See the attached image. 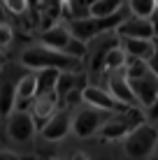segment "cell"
I'll return each instance as SVG.
<instances>
[{"label": "cell", "instance_id": "1", "mask_svg": "<svg viewBox=\"0 0 158 160\" xmlns=\"http://www.w3.org/2000/svg\"><path fill=\"white\" fill-rule=\"evenodd\" d=\"M19 63L28 70H42V68H56V70H81L84 60L72 58L63 51L49 49L44 44H35V47H26L19 56Z\"/></svg>", "mask_w": 158, "mask_h": 160}, {"label": "cell", "instance_id": "2", "mask_svg": "<svg viewBox=\"0 0 158 160\" xmlns=\"http://www.w3.org/2000/svg\"><path fill=\"white\" fill-rule=\"evenodd\" d=\"M123 139V156L130 160H149L156 158V146H158V130L154 123L142 121V123L133 125Z\"/></svg>", "mask_w": 158, "mask_h": 160}, {"label": "cell", "instance_id": "3", "mask_svg": "<svg viewBox=\"0 0 158 160\" xmlns=\"http://www.w3.org/2000/svg\"><path fill=\"white\" fill-rule=\"evenodd\" d=\"M5 135H7L9 142L23 146L30 144L37 135V123L33 118V114L28 109H12V112L5 116Z\"/></svg>", "mask_w": 158, "mask_h": 160}, {"label": "cell", "instance_id": "4", "mask_svg": "<svg viewBox=\"0 0 158 160\" xmlns=\"http://www.w3.org/2000/svg\"><path fill=\"white\" fill-rule=\"evenodd\" d=\"M110 114H114V112H105V109L91 107V104L84 102L77 112L72 114V125H70V132H74L79 139H91V137H95L98 128L102 125V121L110 116Z\"/></svg>", "mask_w": 158, "mask_h": 160}, {"label": "cell", "instance_id": "5", "mask_svg": "<svg viewBox=\"0 0 158 160\" xmlns=\"http://www.w3.org/2000/svg\"><path fill=\"white\" fill-rule=\"evenodd\" d=\"M130 81V91L135 95V102L137 107H142L144 112H151L156 107V100H158V77H156V70H149L144 72L142 77H135V79H128Z\"/></svg>", "mask_w": 158, "mask_h": 160}, {"label": "cell", "instance_id": "6", "mask_svg": "<svg viewBox=\"0 0 158 160\" xmlns=\"http://www.w3.org/2000/svg\"><path fill=\"white\" fill-rule=\"evenodd\" d=\"M70 125H72V112L65 104H58L56 112L42 123L40 135H42L44 142H54L56 144V142H61L70 135Z\"/></svg>", "mask_w": 158, "mask_h": 160}, {"label": "cell", "instance_id": "7", "mask_svg": "<svg viewBox=\"0 0 158 160\" xmlns=\"http://www.w3.org/2000/svg\"><path fill=\"white\" fill-rule=\"evenodd\" d=\"M119 37H137V40H154L156 37V26L151 19H142V16H123L114 28Z\"/></svg>", "mask_w": 158, "mask_h": 160}, {"label": "cell", "instance_id": "8", "mask_svg": "<svg viewBox=\"0 0 158 160\" xmlns=\"http://www.w3.org/2000/svg\"><path fill=\"white\" fill-rule=\"evenodd\" d=\"M107 74H110V79H107V91H110V95L121 104V107H137L135 95H133V91H130V81H128V77L123 74V68L114 70V72H107Z\"/></svg>", "mask_w": 158, "mask_h": 160}, {"label": "cell", "instance_id": "9", "mask_svg": "<svg viewBox=\"0 0 158 160\" xmlns=\"http://www.w3.org/2000/svg\"><path fill=\"white\" fill-rule=\"evenodd\" d=\"M79 98H81V102L91 104V107H98V109H105V112L116 114V112H121V109H126L110 95L107 88H100V86H84L79 91Z\"/></svg>", "mask_w": 158, "mask_h": 160}, {"label": "cell", "instance_id": "10", "mask_svg": "<svg viewBox=\"0 0 158 160\" xmlns=\"http://www.w3.org/2000/svg\"><path fill=\"white\" fill-rule=\"evenodd\" d=\"M70 40H72V32H70L65 21H58V23L40 30V44H44L49 49H56V51H63V53H65V47H68Z\"/></svg>", "mask_w": 158, "mask_h": 160}, {"label": "cell", "instance_id": "11", "mask_svg": "<svg viewBox=\"0 0 158 160\" xmlns=\"http://www.w3.org/2000/svg\"><path fill=\"white\" fill-rule=\"evenodd\" d=\"M58 104H61V100H58L56 91H49V93H37L30 100L28 107H30V114H33V118H35V123H44V121L56 112Z\"/></svg>", "mask_w": 158, "mask_h": 160}, {"label": "cell", "instance_id": "12", "mask_svg": "<svg viewBox=\"0 0 158 160\" xmlns=\"http://www.w3.org/2000/svg\"><path fill=\"white\" fill-rule=\"evenodd\" d=\"M121 49L128 58H144L154 65L156 42L154 40H137V37H121Z\"/></svg>", "mask_w": 158, "mask_h": 160}, {"label": "cell", "instance_id": "13", "mask_svg": "<svg viewBox=\"0 0 158 160\" xmlns=\"http://www.w3.org/2000/svg\"><path fill=\"white\" fill-rule=\"evenodd\" d=\"M126 51L121 49V44H110L105 49V56H102V72H114V70H121L126 65Z\"/></svg>", "mask_w": 158, "mask_h": 160}, {"label": "cell", "instance_id": "14", "mask_svg": "<svg viewBox=\"0 0 158 160\" xmlns=\"http://www.w3.org/2000/svg\"><path fill=\"white\" fill-rule=\"evenodd\" d=\"M58 72H61V70H56V68L35 70V95H37V93H49V91H54L56 79H58Z\"/></svg>", "mask_w": 158, "mask_h": 160}, {"label": "cell", "instance_id": "15", "mask_svg": "<svg viewBox=\"0 0 158 160\" xmlns=\"http://www.w3.org/2000/svg\"><path fill=\"white\" fill-rule=\"evenodd\" d=\"M123 2L126 0H93L89 7V16H110L119 9H123Z\"/></svg>", "mask_w": 158, "mask_h": 160}, {"label": "cell", "instance_id": "16", "mask_svg": "<svg viewBox=\"0 0 158 160\" xmlns=\"http://www.w3.org/2000/svg\"><path fill=\"white\" fill-rule=\"evenodd\" d=\"M158 0H128V9L133 16H142V19H154Z\"/></svg>", "mask_w": 158, "mask_h": 160}, {"label": "cell", "instance_id": "17", "mask_svg": "<svg viewBox=\"0 0 158 160\" xmlns=\"http://www.w3.org/2000/svg\"><path fill=\"white\" fill-rule=\"evenodd\" d=\"M16 98H14V84H0V116H7L14 109Z\"/></svg>", "mask_w": 158, "mask_h": 160}, {"label": "cell", "instance_id": "18", "mask_svg": "<svg viewBox=\"0 0 158 160\" xmlns=\"http://www.w3.org/2000/svg\"><path fill=\"white\" fill-rule=\"evenodd\" d=\"M0 5H3V9L7 14H14V16H23L28 12V0H0Z\"/></svg>", "mask_w": 158, "mask_h": 160}, {"label": "cell", "instance_id": "19", "mask_svg": "<svg viewBox=\"0 0 158 160\" xmlns=\"http://www.w3.org/2000/svg\"><path fill=\"white\" fill-rule=\"evenodd\" d=\"M14 40V28L9 23H5V21H0V49L9 47Z\"/></svg>", "mask_w": 158, "mask_h": 160}, {"label": "cell", "instance_id": "20", "mask_svg": "<svg viewBox=\"0 0 158 160\" xmlns=\"http://www.w3.org/2000/svg\"><path fill=\"white\" fill-rule=\"evenodd\" d=\"M0 160H19V153L9 148H0Z\"/></svg>", "mask_w": 158, "mask_h": 160}, {"label": "cell", "instance_id": "21", "mask_svg": "<svg viewBox=\"0 0 158 160\" xmlns=\"http://www.w3.org/2000/svg\"><path fill=\"white\" fill-rule=\"evenodd\" d=\"M37 2H40V0H28V7L33 9V7H35V5H37Z\"/></svg>", "mask_w": 158, "mask_h": 160}, {"label": "cell", "instance_id": "22", "mask_svg": "<svg viewBox=\"0 0 158 160\" xmlns=\"http://www.w3.org/2000/svg\"><path fill=\"white\" fill-rule=\"evenodd\" d=\"M0 9H3V5H0Z\"/></svg>", "mask_w": 158, "mask_h": 160}]
</instances>
